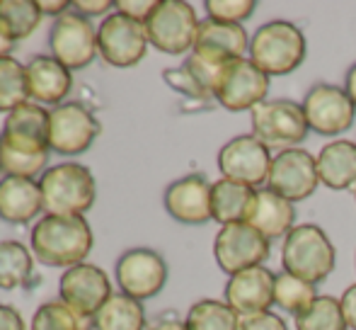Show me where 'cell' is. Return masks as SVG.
<instances>
[{
  "mask_svg": "<svg viewBox=\"0 0 356 330\" xmlns=\"http://www.w3.org/2000/svg\"><path fill=\"white\" fill-rule=\"evenodd\" d=\"M0 143L3 148L19 153H51L49 148V109L29 100L10 114H5Z\"/></svg>",
  "mask_w": 356,
  "mask_h": 330,
  "instance_id": "18",
  "label": "cell"
},
{
  "mask_svg": "<svg viewBox=\"0 0 356 330\" xmlns=\"http://www.w3.org/2000/svg\"><path fill=\"white\" fill-rule=\"evenodd\" d=\"M37 5L44 17H54V19H58L68 10H73V0H37Z\"/></svg>",
  "mask_w": 356,
  "mask_h": 330,
  "instance_id": "42",
  "label": "cell"
},
{
  "mask_svg": "<svg viewBox=\"0 0 356 330\" xmlns=\"http://www.w3.org/2000/svg\"><path fill=\"white\" fill-rule=\"evenodd\" d=\"M252 136H257L267 148H298L305 141L310 127L305 112L293 100H264L250 112Z\"/></svg>",
  "mask_w": 356,
  "mask_h": 330,
  "instance_id": "6",
  "label": "cell"
},
{
  "mask_svg": "<svg viewBox=\"0 0 356 330\" xmlns=\"http://www.w3.org/2000/svg\"><path fill=\"white\" fill-rule=\"evenodd\" d=\"M320 184L334 192L356 187V143L347 139H334L325 143L315 156Z\"/></svg>",
  "mask_w": 356,
  "mask_h": 330,
  "instance_id": "24",
  "label": "cell"
},
{
  "mask_svg": "<svg viewBox=\"0 0 356 330\" xmlns=\"http://www.w3.org/2000/svg\"><path fill=\"white\" fill-rule=\"evenodd\" d=\"M296 330H349L339 299L318 297L300 316H296Z\"/></svg>",
  "mask_w": 356,
  "mask_h": 330,
  "instance_id": "33",
  "label": "cell"
},
{
  "mask_svg": "<svg viewBox=\"0 0 356 330\" xmlns=\"http://www.w3.org/2000/svg\"><path fill=\"white\" fill-rule=\"evenodd\" d=\"M305 34L291 19H272L250 37L248 58L262 73L289 76L305 61Z\"/></svg>",
  "mask_w": 356,
  "mask_h": 330,
  "instance_id": "4",
  "label": "cell"
},
{
  "mask_svg": "<svg viewBox=\"0 0 356 330\" xmlns=\"http://www.w3.org/2000/svg\"><path fill=\"white\" fill-rule=\"evenodd\" d=\"M187 330H238L240 316L218 299H199L187 311Z\"/></svg>",
  "mask_w": 356,
  "mask_h": 330,
  "instance_id": "29",
  "label": "cell"
},
{
  "mask_svg": "<svg viewBox=\"0 0 356 330\" xmlns=\"http://www.w3.org/2000/svg\"><path fill=\"white\" fill-rule=\"evenodd\" d=\"M344 90H347L349 100H352L354 107H356V63L347 71V78H344Z\"/></svg>",
  "mask_w": 356,
  "mask_h": 330,
  "instance_id": "45",
  "label": "cell"
},
{
  "mask_svg": "<svg viewBox=\"0 0 356 330\" xmlns=\"http://www.w3.org/2000/svg\"><path fill=\"white\" fill-rule=\"evenodd\" d=\"M29 100L42 107H58L73 90V71H68L51 54H34L27 63Z\"/></svg>",
  "mask_w": 356,
  "mask_h": 330,
  "instance_id": "20",
  "label": "cell"
},
{
  "mask_svg": "<svg viewBox=\"0 0 356 330\" xmlns=\"http://www.w3.org/2000/svg\"><path fill=\"white\" fill-rule=\"evenodd\" d=\"M15 47H17V42H15L13 37H10L8 32H5V27L0 24V58H8L13 56Z\"/></svg>",
  "mask_w": 356,
  "mask_h": 330,
  "instance_id": "43",
  "label": "cell"
},
{
  "mask_svg": "<svg viewBox=\"0 0 356 330\" xmlns=\"http://www.w3.org/2000/svg\"><path fill=\"white\" fill-rule=\"evenodd\" d=\"M272 158V151L257 136L243 134L223 143V148L218 151V170L223 178L259 189L269 180Z\"/></svg>",
  "mask_w": 356,
  "mask_h": 330,
  "instance_id": "14",
  "label": "cell"
},
{
  "mask_svg": "<svg viewBox=\"0 0 356 330\" xmlns=\"http://www.w3.org/2000/svg\"><path fill=\"white\" fill-rule=\"evenodd\" d=\"M44 199L39 180L13 178L3 175L0 178V221L13 223V226H27V223L42 219Z\"/></svg>",
  "mask_w": 356,
  "mask_h": 330,
  "instance_id": "21",
  "label": "cell"
},
{
  "mask_svg": "<svg viewBox=\"0 0 356 330\" xmlns=\"http://www.w3.org/2000/svg\"><path fill=\"white\" fill-rule=\"evenodd\" d=\"M0 173H3V143H0Z\"/></svg>",
  "mask_w": 356,
  "mask_h": 330,
  "instance_id": "46",
  "label": "cell"
},
{
  "mask_svg": "<svg viewBox=\"0 0 356 330\" xmlns=\"http://www.w3.org/2000/svg\"><path fill=\"white\" fill-rule=\"evenodd\" d=\"M102 134V124L92 109L80 102H63L49 109V148L58 156H80Z\"/></svg>",
  "mask_w": 356,
  "mask_h": 330,
  "instance_id": "9",
  "label": "cell"
},
{
  "mask_svg": "<svg viewBox=\"0 0 356 330\" xmlns=\"http://www.w3.org/2000/svg\"><path fill=\"white\" fill-rule=\"evenodd\" d=\"M168 262L153 248H129L119 255L114 265V282L119 292L136 301L158 297L168 284Z\"/></svg>",
  "mask_w": 356,
  "mask_h": 330,
  "instance_id": "7",
  "label": "cell"
},
{
  "mask_svg": "<svg viewBox=\"0 0 356 330\" xmlns=\"http://www.w3.org/2000/svg\"><path fill=\"white\" fill-rule=\"evenodd\" d=\"M24 102H29L27 68L15 56L0 58V112L10 114Z\"/></svg>",
  "mask_w": 356,
  "mask_h": 330,
  "instance_id": "31",
  "label": "cell"
},
{
  "mask_svg": "<svg viewBox=\"0 0 356 330\" xmlns=\"http://www.w3.org/2000/svg\"><path fill=\"white\" fill-rule=\"evenodd\" d=\"M318 163L305 148H286L272 158L267 187L289 202H303L318 189Z\"/></svg>",
  "mask_w": 356,
  "mask_h": 330,
  "instance_id": "16",
  "label": "cell"
},
{
  "mask_svg": "<svg viewBox=\"0 0 356 330\" xmlns=\"http://www.w3.org/2000/svg\"><path fill=\"white\" fill-rule=\"evenodd\" d=\"M49 54L73 73L88 68L95 58H99L97 27L92 19L83 17L75 10H68L66 15L54 19L49 29Z\"/></svg>",
  "mask_w": 356,
  "mask_h": 330,
  "instance_id": "8",
  "label": "cell"
},
{
  "mask_svg": "<svg viewBox=\"0 0 356 330\" xmlns=\"http://www.w3.org/2000/svg\"><path fill=\"white\" fill-rule=\"evenodd\" d=\"M148 32L145 24L131 17L112 13L97 24V52L107 66L134 68L148 54Z\"/></svg>",
  "mask_w": 356,
  "mask_h": 330,
  "instance_id": "10",
  "label": "cell"
},
{
  "mask_svg": "<svg viewBox=\"0 0 356 330\" xmlns=\"http://www.w3.org/2000/svg\"><path fill=\"white\" fill-rule=\"evenodd\" d=\"M42 19L44 15L37 0H0V24L15 42L32 37Z\"/></svg>",
  "mask_w": 356,
  "mask_h": 330,
  "instance_id": "28",
  "label": "cell"
},
{
  "mask_svg": "<svg viewBox=\"0 0 356 330\" xmlns=\"http://www.w3.org/2000/svg\"><path fill=\"white\" fill-rule=\"evenodd\" d=\"M267 93H269V76L259 71L245 56V58H233L225 66L213 97L228 112H252L257 104H262L267 100Z\"/></svg>",
  "mask_w": 356,
  "mask_h": 330,
  "instance_id": "15",
  "label": "cell"
},
{
  "mask_svg": "<svg viewBox=\"0 0 356 330\" xmlns=\"http://www.w3.org/2000/svg\"><path fill=\"white\" fill-rule=\"evenodd\" d=\"M163 81L168 83L172 90H177L179 95H184V97H189V100H199V102H204V100H211V95H209L197 81H194L192 73H189L184 66L182 68H165Z\"/></svg>",
  "mask_w": 356,
  "mask_h": 330,
  "instance_id": "36",
  "label": "cell"
},
{
  "mask_svg": "<svg viewBox=\"0 0 356 330\" xmlns=\"http://www.w3.org/2000/svg\"><path fill=\"white\" fill-rule=\"evenodd\" d=\"M34 253L24 243L13 238L0 241V289L13 292L29 287L34 279Z\"/></svg>",
  "mask_w": 356,
  "mask_h": 330,
  "instance_id": "27",
  "label": "cell"
},
{
  "mask_svg": "<svg viewBox=\"0 0 356 330\" xmlns=\"http://www.w3.org/2000/svg\"><path fill=\"white\" fill-rule=\"evenodd\" d=\"M245 223H250L254 231L262 233L267 241L286 238L291 228L296 226V204L284 199L282 194L272 192L269 187H259L254 192Z\"/></svg>",
  "mask_w": 356,
  "mask_h": 330,
  "instance_id": "22",
  "label": "cell"
},
{
  "mask_svg": "<svg viewBox=\"0 0 356 330\" xmlns=\"http://www.w3.org/2000/svg\"><path fill=\"white\" fill-rule=\"evenodd\" d=\"M199 19L197 10L184 0H160L158 8L145 22L148 42L160 54L170 56H182L187 52H194L199 34Z\"/></svg>",
  "mask_w": 356,
  "mask_h": 330,
  "instance_id": "5",
  "label": "cell"
},
{
  "mask_svg": "<svg viewBox=\"0 0 356 330\" xmlns=\"http://www.w3.org/2000/svg\"><path fill=\"white\" fill-rule=\"evenodd\" d=\"M305 112V122L320 136H337L356 122V107L349 100L347 90L337 85L320 83L308 90V95L300 102Z\"/></svg>",
  "mask_w": 356,
  "mask_h": 330,
  "instance_id": "13",
  "label": "cell"
},
{
  "mask_svg": "<svg viewBox=\"0 0 356 330\" xmlns=\"http://www.w3.org/2000/svg\"><path fill=\"white\" fill-rule=\"evenodd\" d=\"M194 52L202 54V56L216 58V61L245 58V54L250 52V37L243 24H228L207 17L199 24Z\"/></svg>",
  "mask_w": 356,
  "mask_h": 330,
  "instance_id": "23",
  "label": "cell"
},
{
  "mask_svg": "<svg viewBox=\"0 0 356 330\" xmlns=\"http://www.w3.org/2000/svg\"><path fill=\"white\" fill-rule=\"evenodd\" d=\"M257 189L248 187L235 180L220 178L211 184V217L220 226L228 223H243L252 207V199Z\"/></svg>",
  "mask_w": 356,
  "mask_h": 330,
  "instance_id": "25",
  "label": "cell"
},
{
  "mask_svg": "<svg viewBox=\"0 0 356 330\" xmlns=\"http://www.w3.org/2000/svg\"><path fill=\"white\" fill-rule=\"evenodd\" d=\"M354 197H356V187H354Z\"/></svg>",
  "mask_w": 356,
  "mask_h": 330,
  "instance_id": "47",
  "label": "cell"
},
{
  "mask_svg": "<svg viewBox=\"0 0 356 330\" xmlns=\"http://www.w3.org/2000/svg\"><path fill=\"white\" fill-rule=\"evenodd\" d=\"M44 199V214L56 217H85L97 199V180L83 163L63 161L49 165L39 178Z\"/></svg>",
  "mask_w": 356,
  "mask_h": 330,
  "instance_id": "2",
  "label": "cell"
},
{
  "mask_svg": "<svg viewBox=\"0 0 356 330\" xmlns=\"http://www.w3.org/2000/svg\"><path fill=\"white\" fill-rule=\"evenodd\" d=\"M0 330H27L22 313L10 304H0Z\"/></svg>",
  "mask_w": 356,
  "mask_h": 330,
  "instance_id": "41",
  "label": "cell"
},
{
  "mask_svg": "<svg viewBox=\"0 0 356 330\" xmlns=\"http://www.w3.org/2000/svg\"><path fill=\"white\" fill-rule=\"evenodd\" d=\"M73 10L83 17H109L114 13V0H73Z\"/></svg>",
  "mask_w": 356,
  "mask_h": 330,
  "instance_id": "39",
  "label": "cell"
},
{
  "mask_svg": "<svg viewBox=\"0 0 356 330\" xmlns=\"http://www.w3.org/2000/svg\"><path fill=\"white\" fill-rule=\"evenodd\" d=\"M272 246L259 231L250 223H228L220 226L213 238V258L216 265L225 274H238L243 269L259 267L269 260Z\"/></svg>",
  "mask_w": 356,
  "mask_h": 330,
  "instance_id": "11",
  "label": "cell"
},
{
  "mask_svg": "<svg viewBox=\"0 0 356 330\" xmlns=\"http://www.w3.org/2000/svg\"><path fill=\"white\" fill-rule=\"evenodd\" d=\"M339 306H342L347 328L356 330V284H352V287L344 289V294L339 297Z\"/></svg>",
  "mask_w": 356,
  "mask_h": 330,
  "instance_id": "40",
  "label": "cell"
},
{
  "mask_svg": "<svg viewBox=\"0 0 356 330\" xmlns=\"http://www.w3.org/2000/svg\"><path fill=\"white\" fill-rule=\"evenodd\" d=\"M318 289L315 284L305 282V279L296 277L289 272H279L274 279V304H277L282 311L291 313V316H300L310 304L318 299Z\"/></svg>",
  "mask_w": 356,
  "mask_h": 330,
  "instance_id": "30",
  "label": "cell"
},
{
  "mask_svg": "<svg viewBox=\"0 0 356 330\" xmlns=\"http://www.w3.org/2000/svg\"><path fill=\"white\" fill-rule=\"evenodd\" d=\"M282 265L284 272L318 287L337 267V250L318 223H296L284 238Z\"/></svg>",
  "mask_w": 356,
  "mask_h": 330,
  "instance_id": "3",
  "label": "cell"
},
{
  "mask_svg": "<svg viewBox=\"0 0 356 330\" xmlns=\"http://www.w3.org/2000/svg\"><path fill=\"white\" fill-rule=\"evenodd\" d=\"M158 3L160 0H114V13L145 24L150 15H153V10L158 8Z\"/></svg>",
  "mask_w": 356,
  "mask_h": 330,
  "instance_id": "37",
  "label": "cell"
},
{
  "mask_svg": "<svg viewBox=\"0 0 356 330\" xmlns=\"http://www.w3.org/2000/svg\"><path fill=\"white\" fill-rule=\"evenodd\" d=\"M238 330H289V326L274 311H262V313H252V316H240Z\"/></svg>",
  "mask_w": 356,
  "mask_h": 330,
  "instance_id": "38",
  "label": "cell"
},
{
  "mask_svg": "<svg viewBox=\"0 0 356 330\" xmlns=\"http://www.w3.org/2000/svg\"><path fill=\"white\" fill-rule=\"evenodd\" d=\"M95 248L92 226L85 217H56L44 214L29 231V250L44 267L68 269L88 262Z\"/></svg>",
  "mask_w": 356,
  "mask_h": 330,
  "instance_id": "1",
  "label": "cell"
},
{
  "mask_svg": "<svg viewBox=\"0 0 356 330\" xmlns=\"http://www.w3.org/2000/svg\"><path fill=\"white\" fill-rule=\"evenodd\" d=\"M209 19H218V22L228 24H243L250 19L257 10L254 0H207L204 3Z\"/></svg>",
  "mask_w": 356,
  "mask_h": 330,
  "instance_id": "35",
  "label": "cell"
},
{
  "mask_svg": "<svg viewBox=\"0 0 356 330\" xmlns=\"http://www.w3.org/2000/svg\"><path fill=\"white\" fill-rule=\"evenodd\" d=\"M211 184L207 175L189 173L168 184L163 194L165 212L184 226H204L211 217Z\"/></svg>",
  "mask_w": 356,
  "mask_h": 330,
  "instance_id": "17",
  "label": "cell"
},
{
  "mask_svg": "<svg viewBox=\"0 0 356 330\" xmlns=\"http://www.w3.org/2000/svg\"><path fill=\"white\" fill-rule=\"evenodd\" d=\"M148 330H187V323L179 318H158Z\"/></svg>",
  "mask_w": 356,
  "mask_h": 330,
  "instance_id": "44",
  "label": "cell"
},
{
  "mask_svg": "<svg viewBox=\"0 0 356 330\" xmlns=\"http://www.w3.org/2000/svg\"><path fill=\"white\" fill-rule=\"evenodd\" d=\"M148 318H145L143 301L127 297L122 292H114L107 299L102 308L92 316V330H145Z\"/></svg>",
  "mask_w": 356,
  "mask_h": 330,
  "instance_id": "26",
  "label": "cell"
},
{
  "mask_svg": "<svg viewBox=\"0 0 356 330\" xmlns=\"http://www.w3.org/2000/svg\"><path fill=\"white\" fill-rule=\"evenodd\" d=\"M274 279L277 274L264 265L230 274L223 289V301L238 316L269 311L274 306Z\"/></svg>",
  "mask_w": 356,
  "mask_h": 330,
  "instance_id": "19",
  "label": "cell"
},
{
  "mask_svg": "<svg viewBox=\"0 0 356 330\" xmlns=\"http://www.w3.org/2000/svg\"><path fill=\"white\" fill-rule=\"evenodd\" d=\"M49 158L51 153H19L3 148V175L39 180L49 170Z\"/></svg>",
  "mask_w": 356,
  "mask_h": 330,
  "instance_id": "34",
  "label": "cell"
},
{
  "mask_svg": "<svg viewBox=\"0 0 356 330\" xmlns=\"http://www.w3.org/2000/svg\"><path fill=\"white\" fill-rule=\"evenodd\" d=\"M29 330H92V321L83 318L61 299H56V301H44L34 311Z\"/></svg>",
  "mask_w": 356,
  "mask_h": 330,
  "instance_id": "32",
  "label": "cell"
},
{
  "mask_svg": "<svg viewBox=\"0 0 356 330\" xmlns=\"http://www.w3.org/2000/svg\"><path fill=\"white\" fill-rule=\"evenodd\" d=\"M112 294V279L95 262H80L63 269L58 279V299L88 321H92Z\"/></svg>",
  "mask_w": 356,
  "mask_h": 330,
  "instance_id": "12",
  "label": "cell"
}]
</instances>
